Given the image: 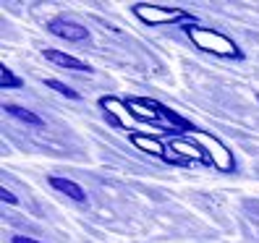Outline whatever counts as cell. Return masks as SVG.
<instances>
[{
  "instance_id": "obj_1",
  "label": "cell",
  "mask_w": 259,
  "mask_h": 243,
  "mask_svg": "<svg viewBox=\"0 0 259 243\" xmlns=\"http://www.w3.org/2000/svg\"><path fill=\"white\" fill-rule=\"evenodd\" d=\"M189 37L196 42V47H202L207 53H218V55H238L236 50V44L218 34V32H212V29H199V26H189Z\"/></svg>"
},
{
  "instance_id": "obj_2",
  "label": "cell",
  "mask_w": 259,
  "mask_h": 243,
  "mask_svg": "<svg viewBox=\"0 0 259 243\" xmlns=\"http://www.w3.org/2000/svg\"><path fill=\"white\" fill-rule=\"evenodd\" d=\"M134 13H136V16H139L144 24H152V26L173 24V21L186 19L184 11H178V8H162V6H136Z\"/></svg>"
},
{
  "instance_id": "obj_3",
  "label": "cell",
  "mask_w": 259,
  "mask_h": 243,
  "mask_svg": "<svg viewBox=\"0 0 259 243\" xmlns=\"http://www.w3.org/2000/svg\"><path fill=\"white\" fill-rule=\"evenodd\" d=\"M48 29L55 34V37H63V39H73V42H81V39H89V32L84 26L73 24V21H66V19H53L48 24Z\"/></svg>"
},
{
  "instance_id": "obj_4",
  "label": "cell",
  "mask_w": 259,
  "mask_h": 243,
  "mask_svg": "<svg viewBox=\"0 0 259 243\" xmlns=\"http://www.w3.org/2000/svg\"><path fill=\"white\" fill-rule=\"evenodd\" d=\"M45 58L53 60V63H58V66H63V68H71V71H89V66L81 63L79 58L63 55V53H58V50H45Z\"/></svg>"
},
{
  "instance_id": "obj_5",
  "label": "cell",
  "mask_w": 259,
  "mask_h": 243,
  "mask_svg": "<svg viewBox=\"0 0 259 243\" xmlns=\"http://www.w3.org/2000/svg\"><path fill=\"white\" fill-rule=\"evenodd\" d=\"M50 183H53V188H58L60 193H66V196H71L73 202H84V199H87V193H84V188H81L79 183H73V180H68V178H53Z\"/></svg>"
},
{
  "instance_id": "obj_6",
  "label": "cell",
  "mask_w": 259,
  "mask_h": 243,
  "mask_svg": "<svg viewBox=\"0 0 259 243\" xmlns=\"http://www.w3.org/2000/svg\"><path fill=\"white\" fill-rule=\"evenodd\" d=\"M8 115H13V118H19L21 123H29V126H42V118L39 115H34L32 110H24V108H16V105H6L3 108Z\"/></svg>"
},
{
  "instance_id": "obj_7",
  "label": "cell",
  "mask_w": 259,
  "mask_h": 243,
  "mask_svg": "<svg viewBox=\"0 0 259 243\" xmlns=\"http://www.w3.org/2000/svg\"><path fill=\"white\" fill-rule=\"evenodd\" d=\"M131 141L136 147H142L144 152H152V155H162V144L155 141V139H149V136H142V133H134L131 136Z\"/></svg>"
},
{
  "instance_id": "obj_8",
  "label": "cell",
  "mask_w": 259,
  "mask_h": 243,
  "mask_svg": "<svg viewBox=\"0 0 259 243\" xmlns=\"http://www.w3.org/2000/svg\"><path fill=\"white\" fill-rule=\"evenodd\" d=\"M45 86H50V89H55V92H60L63 97H71V100H79V94L73 92V89H68L63 81H58V79H45Z\"/></svg>"
},
{
  "instance_id": "obj_9",
  "label": "cell",
  "mask_w": 259,
  "mask_h": 243,
  "mask_svg": "<svg viewBox=\"0 0 259 243\" xmlns=\"http://www.w3.org/2000/svg\"><path fill=\"white\" fill-rule=\"evenodd\" d=\"M0 84L16 89V86H21V79H19V76H13V73H11V71L3 66V68H0Z\"/></svg>"
},
{
  "instance_id": "obj_10",
  "label": "cell",
  "mask_w": 259,
  "mask_h": 243,
  "mask_svg": "<svg viewBox=\"0 0 259 243\" xmlns=\"http://www.w3.org/2000/svg\"><path fill=\"white\" fill-rule=\"evenodd\" d=\"M173 147H176V149H184V155H189V157H202V155H199L202 149H196V147H189L186 141H176Z\"/></svg>"
},
{
  "instance_id": "obj_11",
  "label": "cell",
  "mask_w": 259,
  "mask_h": 243,
  "mask_svg": "<svg viewBox=\"0 0 259 243\" xmlns=\"http://www.w3.org/2000/svg\"><path fill=\"white\" fill-rule=\"evenodd\" d=\"M0 199L8 202V204H16V196H13L11 191H6V188H0Z\"/></svg>"
},
{
  "instance_id": "obj_12",
  "label": "cell",
  "mask_w": 259,
  "mask_h": 243,
  "mask_svg": "<svg viewBox=\"0 0 259 243\" xmlns=\"http://www.w3.org/2000/svg\"><path fill=\"white\" fill-rule=\"evenodd\" d=\"M13 243H39V240H34V238H24V235H16V238H13Z\"/></svg>"
}]
</instances>
